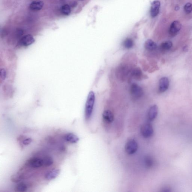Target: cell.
I'll return each mask as SVG.
<instances>
[{
    "label": "cell",
    "instance_id": "cell-12",
    "mask_svg": "<svg viewBox=\"0 0 192 192\" xmlns=\"http://www.w3.org/2000/svg\"><path fill=\"white\" fill-rule=\"evenodd\" d=\"M102 117L104 120L108 123H112L114 119V116L113 113L109 110L104 111L102 113Z\"/></svg>",
    "mask_w": 192,
    "mask_h": 192
},
{
    "label": "cell",
    "instance_id": "cell-14",
    "mask_svg": "<svg viewBox=\"0 0 192 192\" xmlns=\"http://www.w3.org/2000/svg\"><path fill=\"white\" fill-rule=\"evenodd\" d=\"M144 47L147 50L153 51L157 49V46L155 42L150 39L147 40L144 44Z\"/></svg>",
    "mask_w": 192,
    "mask_h": 192
},
{
    "label": "cell",
    "instance_id": "cell-2",
    "mask_svg": "<svg viewBox=\"0 0 192 192\" xmlns=\"http://www.w3.org/2000/svg\"><path fill=\"white\" fill-rule=\"evenodd\" d=\"M130 92L132 97L136 99L141 98L143 94V91L142 88L135 83L131 85Z\"/></svg>",
    "mask_w": 192,
    "mask_h": 192
},
{
    "label": "cell",
    "instance_id": "cell-19",
    "mask_svg": "<svg viewBox=\"0 0 192 192\" xmlns=\"http://www.w3.org/2000/svg\"><path fill=\"white\" fill-rule=\"evenodd\" d=\"M27 187L25 183H21L18 184L15 187V191L20 192H24L27 191Z\"/></svg>",
    "mask_w": 192,
    "mask_h": 192
},
{
    "label": "cell",
    "instance_id": "cell-24",
    "mask_svg": "<svg viewBox=\"0 0 192 192\" xmlns=\"http://www.w3.org/2000/svg\"><path fill=\"white\" fill-rule=\"evenodd\" d=\"M145 164L147 166L150 167L153 164V160L150 157H147L145 160Z\"/></svg>",
    "mask_w": 192,
    "mask_h": 192
},
{
    "label": "cell",
    "instance_id": "cell-26",
    "mask_svg": "<svg viewBox=\"0 0 192 192\" xmlns=\"http://www.w3.org/2000/svg\"><path fill=\"white\" fill-rule=\"evenodd\" d=\"M32 142V140L31 138H24L22 140V143L24 145H27L31 144Z\"/></svg>",
    "mask_w": 192,
    "mask_h": 192
},
{
    "label": "cell",
    "instance_id": "cell-6",
    "mask_svg": "<svg viewBox=\"0 0 192 192\" xmlns=\"http://www.w3.org/2000/svg\"><path fill=\"white\" fill-rule=\"evenodd\" d=\"M35 42L33 36L31 34H27L21 38L19 40V44L21 46L27 47L32 44Z\"/></svg>",
    "mask_w": 192,
    "mask_h": 192
},
{
    "label": "cell",
    "instance_id": "cell-21",
    "mask_svg": "<svg viewBox=\"0 0 192 192\" xmlns=\"http://www.w3.org/2000/svg\"><path fill=\"white\" fill-rule=\"evenodd\" d=\"M61 11L63 14L65 16H68L71 13L70 7L68 4L64 5L61 7Z\"/></svg>",
    "mask_w": 192,
    "mask_h": 192
},
{
    "label": "cell",
    "instance_id": "cell-27",
    "mask_svg": "<svg viewBox=\"0 0 192 192\" xmlns=\"http://www.w3.org/2000/svg\"><path fill=\"white\" fill-rule=\"evenodd\" d=\"M179 9V6H176L175 9L176 10H178Z\"/></svg>",
    "mask_w": 192,
    "mask_h": 192
},
{
    "label": "cell",
    "instance_id": "cell-25",
    "mask_svg": "<svg viewBox=\"0 0 192 192\" xmlns=\"http://www.w3.org/2000/svg\"><path fill=\"white\" fill-rule=\"evenodd\" d=\"M22 177L20 175H14L13 177H12L11 180L12 181L14 182H19L21 179Z\"/></svg>",
    "mask_w": 192,
    "mask_h": 192
},
{
    "label": "cell",
    "instance_id": "cell-20",
    "mask_svg": "<svg viewBox=\"0 0 192 192\" xmlns=\"http://www.w3.org/2000/svg\"><path fill=\"white\" fill-rule=\"evenodd\" d=\"M123 46L126 49H131L134 46L133 41L131 38H127L123 42Z\"/></svg>",
    "mask_w": 192,
    "mask_h": 192
},
{
    "label": "cell",
    "instance_id": "cell-13",
    "mask_svg": "<svg viewBox=\"0 0 192 192\" xmlns=\"http://www.w3.org/2000/svg\"><path fill=\"white\" fill-rule=\"evenodd\" d=\"M65 141L71 143H76L79 142V137L72 133H69L65 134L64 137Z\"/></svg>",
    "mask_w": 192,
    "mask_h": 192
},
{
    "label": "cell",
    "instance_id": "cell-8",
    "mask_svg": "<svg viewBox=\"0 0 192 192\" xmlns=\"http://www.w3.org/2000/svg\"><path fill=\"white\" fill-rule=\"evenodd\" d=\"M169 86V80L166 77H163L159 81V90L160 92H164L168 90Z\"/></svg>",
    "mask_w": 192,
    "mask_h": 192
},
{
    "label": "cell",
    "instance_id": "cell-17",
    "mask_svg": "<svg viewBox=\"0 0 192 192\" xmlns=\"http://www.w3.org/2000/svg\"><path fill=\"white\" fill-rule=\"evenodd\" d=\"M172 46V42L170 41H167V42H163L160 45V49L163 51H166L168 50L171 49Z\"/></svg>",
    "mask_w": 192,
    "mask_h": 192
},
{
    "label": "cell",
    "instance_id": "cell-3",
    "mask_svg": "<svg viewBox=\"0 0 192 192\" xmlns=\"http://www.w3.org/2000/svg\"><path fill=\"white\" fill-rule=\"evenodd\" d=\"M138 148V144L136 141L134 139H130L126 144L125 151L128 154H133L137 152Z\"/></svg>",
    "mask_w": 192,
    "mask_h": 192
},
{
    "label": "cell",
    "instance_id": "cell-10",
    "mask_svg": "<svg viewBox=\"0 0 192 192\" xmlns=\"http://www.w3.org/2000/svg\"><path fill=\"white\" fill-rule=\"evenodd\" d=\"M60 170L59 169H54L51 171H47L45 174L44 177L47 180L50 181L57 178L59 175Z\"/></svg>",
    "mask_w": 192,
    "mask_h": 192
},
{
    "label": "cell",
    "instance_id": "cell-22",
    "mask_svg": "<svg viewBox=\"0 0 192 192\" xmlns=\"http://www.w3.org/2000/svg\"><path fill=\"white\" fill-rule=\"evenodd\" d=\"M184 9L186 13L189 14L191 13L192 11V4L190 3H188L185 5Z\"/></svg>",
    "mask_w": 192,
    "mask_h": 192
},
{
    "label": "cell",
    "instance_id": "cell-16",
    "mask_svg": "<svg viewBox=\"0 0 192 192\" xmlns=\"http://www.w3.org/2000/svg\"><path fill=\"white\" fill-rule=\"evenodd\" d=\"M131 75L134 79L139 80L143 77L142 71L139 68H135L133 69L131 71Z\"/></svg>",
    "mask_w": 192,
    "mask_h": 192
},
{
    "label": "cell",
    "instance_id": "cell-7",
    "mask_svg": "<svg viewBox=\"0 0 192 192\" xmlns=\"http://www.w3.org/2000/svg\"><path fill=\"white\" fill-rule=\"evenodd\" d=\"M182 25L178 21H174L171 23L169 29L170 35L172 37H174L178 34L181 28Z\"/></svg>",
    "mask_w": 192,
    "mask_h": 192
},
{
    "label": "cell",
    "instance_id": "cell-18",
    "mask_svg": "<svg viewBox=\"0 0 192 192\" xmlns=\"http://www.w3.org/2000/svg\"><path fill=\"white\" fill-rule=\"evenodd\" d=\"M42 160H43V166L45 167L50 166L54 163L52 158L50 156H46L42 159Z\"/></svg>",
    "mask_w": 192,
    "mask_h": 192
},
{
    "label": "cell",
    "instance_id": "cell-15",
    "mask_svg": "<svg viewBox=\"0 0 192 192\" xmlns=\"http://www.w3.org/2000/svg\"><path fill=\"white\" fill-rule=\"evenodd\" d=\"M44 5V2L42 1H34L30 5V9L32 11H39L42 9Z\"/></svg>",
    "mask_w": 192,
    "mask_h": 192
},
{
    "label": "cell",
    "instance_id": "cell-1",
    "mask_svg": "<svg viewBox=\"0 0 192 192\" xmlns=\"http://www.w3.org/2000/svg\"><path fill=\"white\" fill-rule=\"evenodd\" d=\"M95 101V95L93 91H90L88 95L85 107V117L86 120L90 119L92 113Z\"/></svg>",
    "mask_w": 192,
    "mask_h": 192
},
{
    "label": "cell",
    "instance_id": "cell-11",
    "mask_svg": "<svg viewBox=\"0 0 192 192\" xmlns=\"http://www.w3.org/2000/svg\"><path fill=\"white\" fill-rule=\"evenodd\" d=\"M158 113V107L157 105H154L150 107L148 113V117L150 121L154 120Z\"/></svg>",
    "mask_w": 192,
    "mask_h": 192
},
{
    "label": "cell",
    "instance_id": "cell-23",
    "mask_svg": "<svg viewBox=\"0 0 192 192\" xmlns=\"http://www.w3.org/2000/svg\"><path fill=\"white\" fill-rule=\"evenodd\" d=\"M6 76V71L4 68L1 69V77L2 80H5Z\"/></svg>",
    "mask_w": 192,
    "mask_h": 192
},
{
    "label": "cell",
    "instance_id": "cell-5",
    "mask_svg": "<svg viewBox=\"0 0 192 192\" xmlns=\"http://www.w3.org/2000/svg\"><path fill=\"white\" fill-rule=\"evenodd\" d=\"M26 164L28 167L31 168H39L43 166V160L42 159L34 158L27 160Z\"/></svg>",
    "mask_w": 192,
    "mask_h": 192
},
{
    "label": "cell",
    "instance_id": "cell-4",
    "mask_svg": "<svg viewBox=\"0 0 192 192\" xmlns=\"http://www.w3.org/2000/svg\"><path fill=\"white\" fill-rule=\"evenodd\" d=\"M141 133L144 138H150L153 135V127L149 123L144 124L141 127Z\"/></svg>",
    "mask_w": 192,
    "mask_h": 192
},
{
    "label": "cell",
    "instance_id": "cell-9",
    "mask_svg": "<svg viewBox=\"0 0 192 192\" xmlns=\"http://www.w3.org/2000/svg\"><path fill=\"white\" fill-rule=\"evenodd\" d=\"M160 6V2L158 1H153L150 9V15L152 17H155L158 15Z\"/></svg>",
    "mask_w": 192,
    "mask_h": 192
}]
</instances>
